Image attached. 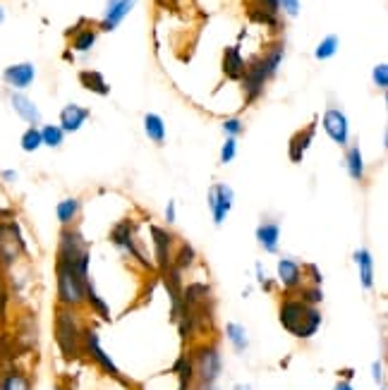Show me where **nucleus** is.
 Masks as SVG:
<instances>
[{
	"instance_id": "nucleus-1",
	"label": "nucleus",
	"mask_w": 388,
	"mask_h": 390,
	"mask_svg": "<svg viewBox=\"0 0 388 390\" xmlns=\"http://www.w3.org/2000/svg\"><path fill=\"white\" fill-rule=\"evenodd\" d=\"M278 321L290 335L300 340H309L319 333L324 316H321L319 307L302 302L297 295H286L281 300V307H278Z\"/></svg>"
},
{
	"instance_id": "nucleus-2",
	"label": "nucleus",
	"mask_w": 388,
	"mask_h": 390,
	"mask_svg": "<svg viewBox=\"0 0 388 390\" xmlns=\"http://www.w3.org/2000/svg\"><path fill=\"white\" fill-rule=\"evenodd\" d=\"M283 58H286V46L274 44L262 58H257L252 65L245 67V75L240 77L242 82V94H245V103L250 106L264 94V87L271 77H276L278 67H281Z\"/></svg>"
},
{
	"instance_id": "nucleus-3",
	"label": "nucleus",
	"mask_w": 388,
	"mask_h": 390,
	"mask_svg": "<svg viewBox=\"0 0 388 390\" xmlns=\"http://www.w3.org/2000/svg\"><path fill=\"white\" fill-rule=\"evenodd\" d=\"M56 264L68 266L82 280L89 278V264H92V247L84 240L80 228H63L58 237V257Z\"/></svg>"
},
{
	"instance_id": "nucleus-4",
	"label": "nucleus",
	"mask_w": 388,
	"mask_h": 390,
	"mask_svg": "<svg viewBox=\"0 0 388 390\" xmlns=\"http://www.w3.org/2000/svg\"><path fill=\"white\" fill-rule=\"evenodd\" d=\"M82 333L84 324L77 314V309H56V319H53V335H56V345L60 355L65 359H80L82 357Z\"/></svg>"
},
{
	"instance_id": "nucleus-5",
	"label": "nucleus",
	"mask_w": 388,
	"mask_h": 390,
	"mask_svg": "<svg viewBox=\"0 0 388 390\" xmlns=\"http://www.w3.org/2000/svg\"><path fill=\"white\" fill-rule=\"evenodd\" d=\"M194 362V386L192 390H216L223 374V355L216 343H204L190 350Z\"/></svg>"
},
{
	"instance_id": "nucleus-6",
	"label": "nucleus",
	"mask_w": 388,
	"mask_h": 390,
	"mask_svg": "<svg viewBox=\"0 0 388 390\" xmlns=\"http://www.w3.org/2000/svg\"><path fill=\"white\" fill-rule=\"evenodd\" d=\"M27 254V242H24L22 228L17 221H0V268H15Z\"/></svg>"
},
{
	"instance_id": "nucleus-7",
	"label": "nucleus",
	"mask_w": 388,
	"mask_h": 390,
	"mask_svg": "<svg viewBox=\"0 0 388 390\" xmlns=\"http://www.w3.org/2000/svg\"><path fill=\"white\" fill-rule=\"evenodd\" d=\"M84 283L75 271L68 266L56 264V292H58V307L65 309H82L84 307Z\"/></svg>"
},
{
	"instance_id": "nucleus-8",
	"label": "nucleus",
	"mask_w": 388,
	"mask_h": 390,
	"mask_svg": "<svg viewBox=\"0 0 388 390\" xmlns=\"http://www.w3.org/2000/svg\"><path fill=\"white\" fill-rule=\"evenodd\" d=\"M111 242L113 247H118L120 252L130 254L132 259H137L147 271H154V259H149L142 249V242L137 240V223L135 221H120L113 225L111 230Z\"/></svg>"
},
{
	"instance_id": "nucleus-9",
	"label": "nucleus",
	"mask_w": 388,
	"mask_h": 390,
	"mask_svg": "<svg viewBox=\"0 0 388 390\" xmlns=\"http://www.w3.org/2000/svg\"><path fill=\"white\" fill-rule=\"evenodd\" d=\"M82 355H87L89 359H92V362L103 371V374L113 376V379H123L120 369L115 367L113 357L108 355L106 350H103L101 338H99V331H96V328L84 326V333H82Z\"/></svg>"
},
{
	"instance_id": "nucleus-10",
	"label": "nucleus",
	"mask_w": 388,
	"mask_h": 390,
	"mask_svg": "<svg viewBox=\"0 0 388 390\" xmlns=\"http://www.w3.org/2000/svg\"><path fill=\"white\" fill-rule=\"evenodd\" d=\"M233 204H235V192L230 190V185H226V182H216L209 190V211H211V218H214L216 228H221V225L228 221L230 211H233Z\"/></svg>"
},
{
	"instance_id": "nucleus-11",
	"label": "nucleus",
	"mask_w": 388,
	"mask_h": 390,
	"mask_svg": "<svg viewBox=\"0 0 388 390\" xmlns=\"http://www.w3.org/2000/svg\"><path fill=\"white\" fill-rule=\"evenodd\" d=\"M151 237H154V266L159 271H168L173 266V254H175V237L168 233L166 228H159V225H151Z\"/></svg>"
},
{
	"instance_id": "nucleus-12",
	"label": "nucleus",
	"mask_w": 388,
	"mask_h": 390,
	"mask_svg": "<svg viewBox=\"0 0 388 390\" xmlns=\"http://www.w3.org/2000/svg\"><path fill=\"white\" fill-rule=\"evenodd\" d=\"M321 125H324V132L329 134L331 142H336L338 146H348L350 142V123L348 115H345L341 108H329L321 118Z\"/></svg>"
},
{
	"instance_id": "nucleus-13",
	"label": "nucleus",
	"mask_w": 388,
	"mask_h": 390,
	"mask_svg": "<svg viewBox=\"0 0 388 390\" xmlns=\"http://www.w3.org/2000/svg\"><path fill=\"white\" fill-rule=\"evenodd\" d=\"M278 283L283 285L286 295H293L305 285V271H302V264L290 257H281L278 259Z\"/></svg>"
},
{
	"instance_id": "nucleus-14",
	"label": "nucleus",
	"mask_w": 388,
	"mask_h": 390,
	"mask_svg": "<svg viewBox=\"0 0 388 390\" xmlns=\"http://www.w3.org/2000/svg\"><path fill=\"white\" fill-rule=\"evenodd\" d=\"M15 347L22 352H29L39 345V324H36L34 316H22L17 321V331H15Z\"/></svg>"
},
{
	"instance_id": "nucleus-15",
	"label": "nucleus",
	"mask_w": 388,
	"mask_h": 390,
	"mask_svg": "<svg viewBox=\"0 0 388 390\" xmlns=\"http://www.w3.org/2000/svg\"><path fill=\"white\" fill-rule=\"evenodd\" d=\"M135 5H137V0H108L106 12H103V20H101L99 27L103 29V32H113V29H118V24L130 15Z\"/></svg>"
},
{
	"instance_id": "nucleus-16",
	"label": "nucleus",
	"mask_w": 388,
	"mask_h": 390,
	"mask_svg": "<svg viewBox=\"0 0 388 390\" xmlns=\"http://www.w3.org/2000/svg\"><path fill=\"white\" fill-rule=\"evenodd\" d=\"M36 79V67L32 63H17L5 67L3 72V82L12 89H27L32 87Z\"/></svg>"
},
{
	"instance_id": "nucleus-17",
	"label": "nucleus",
	"mask_w": 388,
	"mask_h": 390,
	"mask_svg": "<svg viewBox=\"0 0 388 390\" xmlns=\"http://www.w3.org/2000/svg\"><path fill=\"white\" fill-rule=\"evenodd\" d=\"M254 237H257L259 247L266 254H278V247H281V225L274 221L259 223L257 230H254Z\"/></svg>"
},
{
	"instance_id": "nucleus-18",
	"label": "nucleus",
	"mask_w": 388,
	"mask_h": 390,
	"mask_svg": "<svg viewBox=\"0 0 388 390\" xmlns=\"http://www.w3.org/2000/svg\"><path fill=\"white\" fill-rule=\"evenodd\" d=\"M314 132H317V125L312 123L309 127H305V130H300V132L293 134V139H290V146H288V158H290V161H293V163H302V158H305L307 149L314 142Z\"/></svg>"
},
{
	"instance_id": "nucleus-19",
	"label": "nucleus",
	"mask_w": 388,
	"mask_h": 390,
	"mask_svg": "<svg viewBox=\"0 0 388 390\" xmlns=\"http://www.w3.org/2000/svg\"><path fill=\"white\" fill-rule=\"evenodd\" d=\"M353 261H355V266H357V273H360L362 288H365V290H374V278H377V273H374V257H372V252H369L367 247H360L353 254Z\"/></svg>"
},
{
	"instance_id": "nucleus-20",
	"label": "nucleus",
	"mask_w": 388,
	"mask_h": 390,
	"mask_svg": "<svg viewBox=\"0 0 388 390\" xmlns=\"http://www.w3.org/2000/svg\"><path fill=\"white\" fill-rule=\"evenodd\" d=\"M10 103H12V108H15V113L20 115V118L29 127H36L41 123V111L36 108V103L29 99V96L20 94V91H15V94L10 96Z\"/></svg>"
},
{
	"instance_id": "nucleus-21",
	"label": "nucleus",
	"mask_w": 388,
	"mask_h": 390,
	"mask_svg": "<svg viewBox=\"0 0 388 390\" xmlns=\"http://www.w3.org/2000/svg\"><path fill=\"white\" fill-rule=\"evenodd\" d=\"M89 120V108H82L77 103H70L60 111V130L63 132H80L82 125Z\"/></svg>"
},
{
	"instance_id": "nucleus-22",
	"label": "nucleus",
	"mask_w": 388,
	"mask_h": 390,
	"mask_svg": "<svg viewBox=\"0 0 388 390\" xmlns=\"http://www.w3.org/2000/svg\"><path fill=\"white\" fill-rule=\"evenodd\" d=\"M84 304H89V309H92L101 321H111L113 319L111 307H108V302L99 295V290H96L92 276H89L87 283H84Z\"/></svg>"
},
{
	"instance_id": "nucleus-23",
	"label": "nucleus",
	"mask_w": 388,
	"mask_h": 390,
	"mask_svg": "<svg viewBox=\"0 0 388 390\" xmlns=\"http://www.w3.org/2000/svg\"><path fill=\"white\" fill-rule=\"evenodd\" d=\"M0 390H34V383L27 371L10 367L0 374Z\"/></svg>"
},
{
	"instance_id": "nucleus-24",
	"label": "nucleus",
	"mask_w": 388,
	"mask_h": 390,
	"mask_svg": "<svg viewBox=\"0 0 388 390\" xmlns=\"http://www.w3.org/2000/svg\"><path fill=\"white\" fill-rule=\"evenodd\" d=\"M345 170H348L350 180H355V182H365L367 168H365V156H362L360 144L348 146V151H345Z\"/></svg>"
},
{
	"instance_id": "nucleus-25",
	"label": "nucleus",
	"mask_w": 388,
	"mask_h": 390,
	"mask_svg": "<svg viewBox=\"0 0 388 390\" xmlns=\"http://www.w3.org/2000/svg\"><path fill=\"white\" fill-rule=\"evenodd\" d=\"M80 213H82V201L77 197L63 199L56 206V218H58V223L63 225V228H72V225L77 223V218H80Z\"/></svg>"
},
{
	"instance_id": "nucleus-26",
	"label": "nucleus",
	"mask_w": 388,
	"mask_h": 390,
	"mask_svg": "<svg viewBox=\"0 0 388 390\" xmlns=\"http://www.w3.org/2000/svg\"><path fill=\"white\" fill-rule=\"evenodd\" d=\"M245 67H247L245 58H242V53L235 46L223 51V75L228 79H235V82H238V79L245 75Z\"/></svg>"
},
{
	"instance_id": "nucleus-27",
	"label": "nucleus",
	"mask_w": 388,
	"mask_h": 390,
	"mask_svg": "<svg viewBox=\"0 0 388 390\" xmlns=\"http://www.w3.org/2000/svg\"><path fill=\"white\" fill-rule=\"evenodd\" d=\"M211 285L209 283H190L183 288V307H199L211 302Z\"/></svg>"
},
{
	"instance_id": "nucleus-28",
	"label": "nucleus",
	"mask_w": 388,
	"mask_h": 390,
	"mask_svg": "<svg viewBox=\"0 0 388 390\" xmlns=\"http://www.w3.org/2000/svg\"><path fill=\"white\" fill-rule=\"evenodd\" d=\"M226 340L230 345H233V350L238 352V355H242V352L250 350V333H247V328L242 324H235V321H230V324H226Z\"/></svg>"
},
{
	"instance_id": "nucleus-29",
	"label": "nucleus",
	"mask_w": 388,
	"mask_h": 390,
	"mask_svg": "<svg viewBox=\"0 0 388 390\" xmlns=\"http://www.w3.org/2000/svg\"><path fill=\"white\" fill-rule=\"evenodd\" d=\"M173 374L178 376L180 388H192L194 386V362L190 352H183L173 364Z\"/></svg>"
},
{
	"instance_id": "nucleus-30",
	"label": "nucleus",
	"mask_w": 388,
	"mask_h": 390,
	"mask_svg": "<svg viewBox=\"0 0 388 390\" xmlns=\"http://www.w3.org/2000/svg\"><path fill=\"white\" fill-rule=\"evenodd\" d=\"M144 132H147V137L156 146L166 144V123H163L161 115H156V113H147V115H144Z\"/></svg>"
},
{
	"instance_id": "nucleus-31",
	"label": "nucleus",
	"mask_w": 388,
	"mask_h": 390,
	"mask_svg": "<svg viewBox=\"0 0 388 390\" xmlns=\"http://www.w3.org/2000/svg\"><path fill=\"white\" fill-rule=\"evenodd\" d=\"M80 82H82L84 89L94 91V94H99V96H108V94H111V87H108V82L103 79L101 72H96V70H82L80 72Z\"/></svg>"
},
{
	"instance_id": "nucleus-32",
	"label": "nucleus",
	"mask_w": 388,
	"mask_h": 390,
	"mask_svg": "<svg viewBox=\"0 0 388 390\" xmlns=\"http://www.w3.org/2000/svg\"><path fill=\"white\" fill-rule=\"evenodd\" d=\"M96 39H99V32H96L94 27H84L80 29V32H75V36H72V51L77 53H87L92 51Z\"/></svg>"
},
{
	"instance_id": "nucleus-33",
	"label": "nucleus",
	"mask_w": 388,
	"mask_h": 390,
	"mask_svg": "<svg viewBox=\"0 0 388 390\" xmlns=\"http://www.w3.org/2000/svg\"><path fill=\"white\" fill-rule=\"evenodd\" d=\"M197 261V252H194V247L190 242H180L178 247H175V254H173V266L180 268V271H187V268H192V264Z\"/></svg>"
},
{
	"instance_id": "nucleus-34",
	"label": "nucleus",
	"mask_w": 388,
	"mask_h": 390,
	"mask_svg": "<svg viewBox=\"0 0 388 390\" xmlns=\"http://www.w3.org/2000/svg\"><path fill=\"white\" fill-rule=\"evenodd\" d=\"M65 142V132L60 130V125H44L41 127V144L51 146V149H58Z\"/></svg>"
},
{
	"instance_id": "nucleus-35",
	"label": "nucleus",
	"mask_w": 388,
	"mask_h": 390,
	"mask_svg": "<svg viewBox=\"0 0 388 390\" xmlns=\"http://www.w3.org/2000/svg\"><path fill=\"white\" fill-rule=\"evenodd\" d=\"M338 46H341V39H338L336 34H329L317 46V51H314V58H317V60H331L338 53Z\"/></svg>"
},
{
	"instance_id": "nucleus-36",
	"label": "nucleus",
	"mask_w": 388,
	"mask_h": 390,
	"mask_svg": "<svg viewBox=\"0 0 388 390\" xmlns=\"http://www.w3.org/2000/svg\"><path fill=\"white\" fill-rule=\"evenodd\" d=\"M20 146H22L24 154H34V151H39L41 146H44L41 144V130L39 127H29V130L22 134Z\"/></svg>"
},
{
	"instance_id": "nucleus-37",
	"label": "nucleus",
	"mask_w": 388,
	"mask_h": 390,
	"mask_svg": "<svg viewBox=\"0 0 388 390\" xmlns=\"http://www.w3.org/2000/svg\"><path fill=\"white\" fill-rule=\"evenodd\" d=\"M297 297H300L302 302L312 304V307H319V304L324 302V290L317 288V285H302V288L297 290Z\"/></svg>"
},
{
	"instance_id": "nucleus-38",
	"label": "nucleus",
	"mask_w": 388,
	"mask_h": 390,
	"mask_svg": "<svg viewBox=\"0 0 388 390\" xmlns=\"http://www.w3.org/2000/svg\"><path fill=\"white\" fill-rule=\"evenodd\" d=\"M250 17L259 24H266V27H271V29H278V15H271V12L257 8V5H252L250 8Z\"/></svg>"
},
{
	"instance_id": "nucleus-39",
	"label": "nucleus",
	"mask_w": 388,
	"mask_h": 390,
	"mask_svg": "<svg viewBox=\"0 0 388 390\" xmlns=\"http://www.w3.org/2000/svg\"><path fill=\"white\" fill-rule=\"evenodd\" d=\"M235 156H238V139L228 137L221 146V163H233Z\"/></svg>"
},
{
	"instance_id": "nucleus-40",
	"label": "nucleus",
	"mask_w": 388,
	"mask_h": 390,
	"mask_svg": "<svg viewBox=\"0 0 388 390\" xmlns=\"http://www.w3.org/2000/svg\"><path fill=\"white\" fill-rule=\"evenodd\" d=\"M302 271H305V285H317L321 288V283H324V276H321V271L314 264H302Z\"/></svg>"
},
{
	"instance_id": "nucleus-41",
	"label": "nucleus",
	"mask_w": 388,
	"mask_h": 390,
	"mask_svg": "<svg viewBox=\"0 0 388 390\" xmlns=\"http://www.w3.org/2000/svg\"><path fill=\"white\" fill-rule=\"evenodd\" d=\"M223 132H226L228 137L238 139L240 134L245 132V125H242L240 118H228V120H223Z\"/></svg>"
},
{
	"instance_id": "nucleus-42",
	"label": "nucleus",
	"mask_w": 388,
	"mask_h": 390,
	"mask_svg": "<svg viewBox=\"0 0 388 390\" xmlns=\"http://www.w3.org/2000/svg\"><path fill=\"white\" fill-rule=\"evenodd\" d=\"M15 216V206L10 204V199L3 192V182H0V221H10Z\"/></svg>"
},
{
	"instance_id": "nucleus-43",
	"label": "nucleus",
	"mask_w": 388,
	"mask_h": 390,
	"mask_svg": "<svg viewBox=\"0 0 388 390\" xmlns=\"http://www.w3.org/2000/svg\"><path fill=\"white\" fill-rule=\"evenodd\" d=\"M372 79H374V84H377L379 89H386L388 87V65L386 63H379L377 67H374Z\"/></svg>"
},
{
	"instance_id": "nucleus-44",
	"label": "nucleus",
	"mask_w": 388,
	"mask_h": 390,
	"mask_svg": "<svg viewBox=\"0 0 388 390\" xmlns=\"http://www.w3.org/2000/svg\"><path fill=\"white\" fill-rule=\"evenodd\" d=\"M278 12H286L288 17L300 15V0H278Z\"/></svg>"
},
{
	"instance_id": "nucleus-45",
	"label": "nucleus",
	"mask_w": 388,
	"mask_h": 390,
	"mask_svg": "<svg viewBox=\"0 0 388 390\" xmlns=\"http://www.w3.org/2000/svg\"><path fill=\"white\" fill-rule=\"evenodd\" d=\"M372 379H374V383H377V386H384V362H381V359H377V362L372 364Z\"/></svg>"
},
{
	"instance_id": "nucleus-46",
	"label": "nucleus",
	"mask_w": 388,
	"mask_h": 390,
	"mask_svg": "<svg viewBox=\"0 0 388 390\" xmlns=\"http://www.w3.org/2000/svg\"><path fill=\"white\" fill-rule=\"evenodd\" d=\"M8 304H10V292L8 288L0 290V324L5 321V316H8Z\"/></svg>"
},
{
	"instance_id": "nucleus-47",
	"label": "nucleus",
	"mask_w": 388,
	"mask_h": 390,
	"mask_svg": "<svg viewBox=\"0 0 388 390\" xmlns=\"http://www.w3.org/2000/svg\"><path fill=\"white\" fill-rule=\"evenodd\" d=\"M178 221V204L175 201H168L166 204V225H175Z\"/></svg>"
},
{
	"instance_id": "nucleus-48",
	"label": "nucleus",
	"mask_w": 388,
	"mask_h": 390,
	"mask_svg": "<svg viewBox=\"0 0 388 390\" xmlns=\"http://www.w3.org/2000/svg\"><path fill=\"white\" fill-rule=\"evenodd\" d=\"M254 5L271 12V15H278V0H254Z\"/></svg>"
},
{
	"instance_id": "nucleus-49",
	"label": "nucleus",
	"mask_w": 388,
	"mask_h": 390,
	"mask_svg": "<svg viewBox=\"0 0 388 390\" xmlns=\"http://www.w3.org/2000/svg\"><path fill=\"white\" fill-rule=\"evenodd\" d=\"M20 180V175H17V170H3L0 173V182H5V185H12V182Z\"/></svg>"
},
{
	"instance_id": "nucleus-50",
	"label": "nucleus",
	"mask_w": 388,
	"mask_h": 390,
	"mask_svg": "<svg viewBox=\"0 0 388 390\" xmlns=\"http://www.w3.org/2000/svg\"><path fill=\"white\" fill-rule=\"evenodd\" d=\"M333 390H355V388H353V383H350L348 379H341V381H336Z\"/></svg>"
},
{
	"instance_id": "nucleus-51",
	"label": "nucleus",
	"mask_w": 388,
	"mask_h": 390,
	"mask_svg": "<svg viewBox=\"0 0 388 390\" xmlns=\"http://www.w3.org/2000/svg\"><path fill=\"white\" fill-rule=\"evenodd\" d=\"M233 390H254V388L250 386V383H235Z\"/></svg>"
},
{
	"instance_id": "nucleus-52",
	"label": "nucleus",
	"mask_w": 388,
	"mask_h": 390,
	"mask_svg": "<svg viewBox=\"0 0 388 390\" xmlns=\"http://www.w3.org/2000/svg\"><path fill=\"white\" fill-rule=\"evenodd\" d=\"M5 22V10H3V5H0V24Z\"/></svg>"
},
{
	"instance_id": "nucleus-53",
	"label": "nucleus",
	"mask_w": 388,
	"mask_h": 390,
	"mask_svg": "<svg viewBox=\"0 0 388 390\" xmlns=\"http://www.w3.org/2000/svg\"><path fill=\"white\" fill-rule=\"evenodd\" d=\"M5 288V283H3V268H0V290Z\"/></svg>"
},
{
	"instance_id": "nucleus-54",
	"label": "nucleus",
	"mask_w": 388,
	"mask_h": 390,
	"mask_svg": "<svg viewBox=\"0 0 388 390\" xmlns=\"http://www.w3.org/2000/svg\"><path fill=\"white\" fill-rule=\"evenodd\" d=\"M56 390H65V388L63 386H56Z\"/></svg>"
},
{
	"instance_id": "nucleus-55",
	"label": "nucleus",
	"mask_w": 388,
	"mask_h": 390,
	"mask_svg": "<svg viewBox=\"0 0 388 390\" xmlns=\"http://www.w3.org/2000/svg\"><path fill=\"white\" fill-rule=\"evenodd\" d=\"M159 3H161V5H163V3H168V0H159Z\"/></svg>"
},
{
	"instance_id": "nucleus-56",
	"label": "nucleus",
	"mask_w": 388,
	"mask_h": 390,
	"mask_svg": "<svg viewBox=\"0 0 388 390\" xmlns=\"http://www.w3.org/2000/svg\"><path fill=\"white\" fill-rule=\"evenodd\" d=\"M178 390H192V388H178Z\"/></svg>"
},
{
	"instance_id": "nucleus-57",
	"label": "nucleus",
	"mask_w": 388,
	"mask_h": 390,
	"mask_svg": "<svg viewBox=\"0 0 388 390\" xmlns=\"http://www.w3.org/2000/svg\"><path fill=\"white\" fill-rule=\"evenodd\" d=\"M381 390H386V388H384V386H381Z\"/></svg>"
}]
</instances>
